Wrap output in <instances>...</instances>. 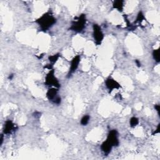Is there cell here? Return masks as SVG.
<instances>
[{
	"label": "cell",
	"mask_w": 160,
	"mask_h": 160,
	"mask_svg": "<svg viewBox=\"0 0 160 160\" xmlns=\"http://www.w3.org/2000/svg\"><path fill=\"white\" fill-rule=\"evenodd\" d=\"M36 23L43 31H46L57 23V19L51 13L47 12L36 20Z\"/></svg>",
	"instance_id": "cell-1"
},
{
	"label": "cell",
	"mask_w": 160,
	"mask_h": 160,
	"mask_svg": "<svg viewBox=\"0 0 160 160\" xmlns=\"http://www.w3.org/2000/svg\"><path fill=\"white\" fill-rule=\"evenodd\" d=\"M86 23V15L82 14L78 17L77 19L72 21L70 29L77 33H81L84 30Z\"/></svg>",
	"instance_id": "cell-2"
},
{
	"label": "cell",
	"mask_w": 160,
	"mask_h": 160,
	"mask_svg": "<svg viewBox=\"0 0 160 160\" xmlns=\"http://www.w3.org/2000/svg\"><path fill=\"white\" fill-rule=\"evenodd\" d=\"M45 84L49 86H53L54 88H59L60 87V84L58 79L54 75V70H51L45 78Z\"/></svg>",
	"instance_id": "cell-3"
},
{
	"label": "cell",
	"mask_w": 160,
	"mask_h": 160,
	"mask_svg": "<svg viewBox=\"0 0 160 160\" xmlns=\"http://www.w3.org/2000/svg\"><path fill=\"white\" fill-rule=\"evenodd\" d=\"M93 38L96 45H100L103 41L104 34L101 27L97 24H94L93 27Z\"/></svg>",
	"instance_id": "cell-4"
},
{
	"label": "cell",
	"mask_w": 160,
	"mask_h": 160,
	"mask_svg": "<svg viewBox=\"0 0 160 160\" xmlns=\"http://www.w3.org/2000/svg\"><path fill=\"white\" fill-rule=\"evenodd\" d=\"M46 96L50 101L57 104V105L61 103V99L58 95V89L56 88H51L48 91Z\"/></svg>",
	"instance_id": "cell-5"
},
{
	"label": "cell",
	"mask_w": 160,
	"mask_h": 160,
	"mask_svg": "<svg viewBox=\"0 0 160 160\" xmlns=\"http://www.w3.org/2000/svg\"><path fill=\"white\" fill-rule=\"evenodd\" d=\"M106 141L113 146H118L119 145V140L118 137V132L116 129H113L110 131L108 135Z\"/></svg>",
	"instance_id": "cell-6"
},
{
	"label": "cell",
	"mask_w": 160,
	"mask_h": 160,
	"mask_svg": "<svg viewBox=\"0 0 160 160\" xmlns=\"http://www.w3.org/2000/svg\"><path fill=\"white\" fill-rule=\"evenodd\" d=\"M80 61H81V58L79 55H77L75 57L73 58L72 61L71 62L70 71H69V73L68 74V77H70L71 75L73 74V73L76 71L77 68H78Z\"/></svg>",
	"instance_id": "cell-7"
},
{
	"label": "cell",
	"mask_w": 160,
	"mask_h": 160,
	"mask_svg": "<svg viewBox=\"0 0 160 160\" xmlns=\"http://www.w3.org/2000/svg\"><path fill=\"white\" fill-rule=\"evenodd\" d=\"M105 85L106 88L110 90V92H111L114 89H117L121 88V85L118 82L115 80L113 78H108L106 80Z\"/></svg>",
	"instance_id": "cell-8"
},
{
	"label": "cell",
	"mask_w": 160,
	"mask_h": 160,
	"mask_svg": "<svg viewBox=\"0 0 160 160\" xmlns=\"http://www.w3.org/2000/svg\"><path fill=\"white\" fill-rule=\"evenodd\" d=\"M16 129V125L11 120H8L6 122L4 126V134L9 135Z\"/></svg>",
	"instance_id": "cell-9"
},
{
	"label": "cell",
	"mask_w": 160,
	"mask_h": 160,
	"mask_svg": "<svg viewBox=\"0 0 160 160\" xmlns=\"http://www.w3.org/2000/svg\"><path fill=\"white\" fill-rule=\"evenodd\" d=\"M112 148H113V146L106 140L104 141L101 146V149L105 154H108L111 152Z\"/></svg>",
	"instance_id": "cell-10"
},
{
	"label": "cell",
	"mask_w": 160,
	"mask_h": 160,
	"mask_svg": "<svg viewBox=\"0 0 160 160\" xmlns=\"http://www.w3.org/2000/svg\"><path fill=\"white\" fill-rule=\"evenodd\" d=\"M113 8L120 12L123 11L124 8V1H122V0L115 1L113 3Z\"/></svg>",
	"instance_id": "cell-11"
},
{
	"label": "cell",
	"mask_w": 160,
	"mask_h": 160,
	"mask_svg": "<svg viewBox=\"0 0 160 160\" xmlns=\"http://www.w3.org/2000/svg\"><path fill=\"white\" fill-rule=\"evenodd\" d=\"M138 123H139V119L136 117H132L129 121V124L131 127L136 126Z\"/></svg>",
	"instance_id": "cell-12"
},
{
	"label": "cell",
	"mask_w": 160,
	"mask_h": 160,
	"mask_svg": "<svg viewBox=\"0 0 160 160\" xmlns=\"http://www.w3.org/2000/svg\"><path fill=\"white\" fill-rule=\"evenodd\" d=\"M90 119V116L89 115H85L83 118L81 119V124L83 126H86L89 123V121Z\"/></svg>",
	"instance_id": "cell-13"
},
{
	"label": "cell",
	"mask_w": 160,
	"mask_h": 160,
	"mask_svg": "<svg viewBox=\"0 0 160 160\" xmlns=\"http://www.w3.org/2000/svg\"><path fill=\"white\" fill-rule=\"evenodd\" d=\"M153 57L154 59L156 61L159 63V50H154L153 52Z\"/></svg>",
	"instance_id": "cell-14"
},
{
	"label": "cell",
	"mask_w": 160,
	"mask_h": 160,
	"mask_svg": "<svg viewBox=\"0 0 160 160\" xmlns=\"http://www.w3.org/2000/svg\"><path fill=\"white\" fill-rule=\"evenodd\" d=\"M59 57H60L59 54H57L50 56V57H49L50 61L52 63H54L57 61V60L59 59Z\"/></svg>",
	"instance_id": "cell-15"
},
{
	"label": "cell",
	"mask_w": 160,
	"mask_h": 160,
	"mask_svg": "<svg viewBox=\"0 0 160 160\" xmlns=\"http://www.w3.org/2000/svg\"><path fill=\"white\" fill-rule=\"evenodd\" d=\"M145 20V16L143 14L142 12H140L138 15V16L136 18V23H141L143 21Z\"/></svg>",
	"instance_id": "cell-16"
},
{
	"label": "cell",
	"mask_w": 160,
	"mask_h": 160,
	"mask_svg": "<svg viewBox=\"0 0 160 160\" xmlns=\"http://www.w3.org/2000/svg\"><path fill=\"white\" fill-rule=\"evenodd\" d=\"M154 108L157 110V111L158 113V115H159V110H160V106L159 105H156L154 106Z\"/></svg>",
	"instance_id": "cell-17"
},
{
	"label": "cell",
	"mask_w": 160,
	"mask_h": 160,
	"mask_svg": "<svg viewBox=\"0 0 160 160\" xmlns=\"http://www.w3.org/2000/svg\"><path fill=\"white\" fill-rule=\"evenodd\" d=\"M159 126H160V124H158V127H157V130H156V131H154V133H153V135H154V134H158V133H159Z\"/></svg>",
	"instance_id": "cell-18"
},
{
	"label": "cell",
	"mask_w": 160,
	"mask_h": 160,
	"mask_svg": "<svg viewBox=\"0 0 160 160\" xmlns=\"http://www.w3.org/2000/svg\"><path fill=\"white\" fill-rule=\"evenodd\" d=\"M135 63H136V65H137L138 67H140V66H141V63H140V61H139V60H138V59H136V60H135Z\"/></svg>",
	"instance_id": "cell-19"
},
{
	"label": "cell",
	"mask_w": 160,
	"mask_h": 160,
	"mask_svg": "<svg viewBox=\"0 0 160 160\" xmlns=\"http://www.w3.org/2000/svg\"><path fill=\"white\" fill-rule=\"evenodd\" d=\"M3 135H2L1 136V143H0V145H1L3 144Z\"/></svg>",
	"instance_id": "cell-20"
}]
</instances>
